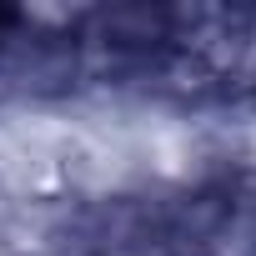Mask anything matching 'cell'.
<instances>
[{
  "label": "cell",
  "instance_id": "6da1fadb",
  "mask_svg": "<svg viewBox=\"0 0 256 256\" xmlns=\"http://www.w3.org/2000/svg\"><path fill=\"white\" fill-rule=\"evenodd\" d=\"M161 256H256V176L221 166L151 206Z\"/></svg>",
  "mask_w": 256,
  "mask_h": 256
},
{
  "label": "cell",
  "instance_id": "7a4b0ae2",
  "mask_svg": "<svg viewBox=\"0 0 256 256\" xmlns=\"http://www.w3.org/2000/svg\"><path fill=\"white\" fill-rule=\"evenodd\" d=\"M56 256H161L151 211L136 201H106L70 216L56 241Z\"/></svg>",
  "mask_w": 256,
  "mask_h": 256
},
{
  "label": "cell",
  "instance_id": "3957f363",
  "mask_svg": "<svg viewBox=\"0 0 256 256\" xmlns=\"http://www.w3.org/2000/svg\"><path fill=\"white\" fill-rule=\"evenodd\" d=\"M20 36H26V16L10 10V6H0V66H6V56H10V46Z\"/></svg>",
  "mask_w": 256,
  "mask_h": 256
}]
</instances>
